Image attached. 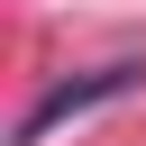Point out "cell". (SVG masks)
<instances>
[{
  "label": "cell",
  "mask_w": 146,
  "mask_h": 146,
  "mask_svg": "<svg viewBox=\"0 0 146 146\" xmlns=\"http://www.w3.org/2000/svg\"><path fill=\"white\" fill-rule=\"evenodd\" d=\"M137 82H146V64H100V73L46 82V91H36V110H27L18 128H9V146H46V137H55L64 119H82V110H100V100H128Z\"/></svg>",
  "instance_id": "obj_1"
}]
</instances>
